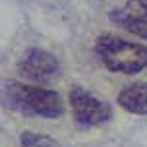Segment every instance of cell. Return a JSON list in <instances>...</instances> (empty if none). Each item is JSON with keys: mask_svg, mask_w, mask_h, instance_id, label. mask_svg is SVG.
<instances>
[{"mask_svg": "<svg viewBox=\"0 0 147 147\" xmlns=\"http://www.w3.org/2000/svg\"><path fill=\"white\" fill-rule=\"evenodd\" d=\"M68 105L76 126L81 130L97 128L112 120V107L103 97H97L89 89L74 85L68 95Z\"/></svg>", "mask_w": 147, "mask_h": 147, "instance_id": "obj_3", "label": "cell"}, {"mask_svg": "<svg viewBox=\"0 0 147 147\" xmlns=\"http://www.w3.org/2000/svg\"><path fill=\"white\" fill-rule=\"evenodd\" d=\"M109 20L116 27L147 41V0H126L122 6L110 10Z\"/></svg>", "mask_w": 147, "mask_h": 147, "instance_id": "obj_5", "label": "cell"}, {"mask_svg": "<svg viewBox=\"0 0 147 147\" xmlns=\"http://www.w3.org/2000/svg\"><path fill=\"white\" fill-rule=\"evenodd\" d=\"M2 105L23 116H41L56 120L66 112L64 99L58 91L43 85H29L8 80L2 83Z\"/></svg>", "mask_w": 147, "mask_h": 147, "instance_id": "obj_1", "label": "cell"}, {"mask_svg": "<svg viewBox=\"0 0 147 147\" xmlns=\"http://www.w3.org/2000/svg\"><path fill=\"white\" fill-rule=\"evenodd\" d=\"M118 107L130 114L145 116L147 114V81H134L124 85L116 97Z\"/></svg>", "mask_w": 147, "mask_h": 147, "instance_id": "obj_6", "label": "cell"}, {"mask_svg": "<svg viewBox=\"0 0 147 147\" xmlns=\"http://www.w3.org/2000/svg\"><path fill=\"white\" fill-rule=\"evenodd\" d=\"M95 54L109 72L134 76L147 68V47L126 41L112 33H103L95 41Z\"/></svg>", "mask_w": 147, "mask_h": 147, "instance_id": "obj_2", "label": "cell"}, {"mask_svg": "<svg viewBox=\"0 0 147 147\" xmlns=\"http://www.w3.org/2000/svg\"><path fill=\"white\" fill-rule=\"evenodd\" d=\"M20 145L22 147H60L58 141L52 140L47 134H37L31 130H23L20 134Z\"/></svg>", "mask_w": 147, "mask_h": 147, "instance_id": "obj_7", "label": "cell"}, {"mask_svg": "<svg viewBox=\"0 0 147 147\" xmlns=\"http://www.w3.org/2000/svg\"><path fill=\"white\" fill-rule=\"evenodd\" d=\"M18 74L33 83H49L60 74V60L47 49L31 47L18 60Z\"/></svg>", "mask_w": 147, "mask_h": 147, "instance_id": "obj_4", "label": "cell"}]
</instances>
